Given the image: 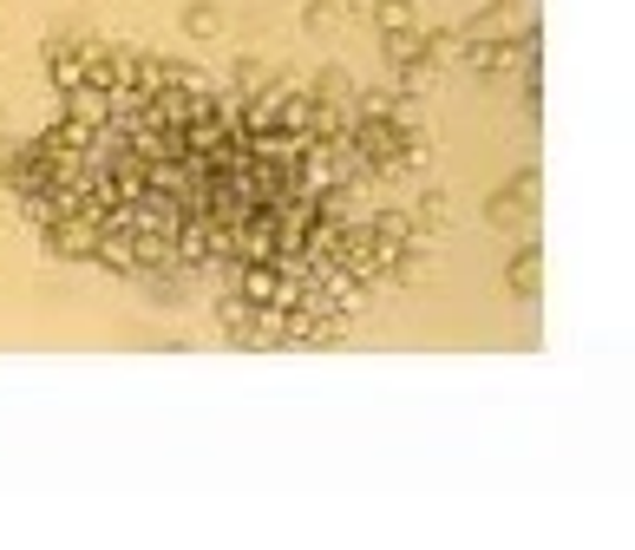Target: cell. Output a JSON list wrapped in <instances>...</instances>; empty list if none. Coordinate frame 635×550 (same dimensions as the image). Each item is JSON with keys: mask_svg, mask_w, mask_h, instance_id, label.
I'll list each match as a JSON object with an SVG mask.
<instances>
[{"mask_svg": "<svg viewBox=\"0 0 635 550\" xmlns=\"http://www.w3.org/2000/svg\"><path fill=\"white\" fill-rule=\"evenodd\" d=\"M229 92H256V85H269V60H256V53H236V67H229Z\"/></svg>", "mask_w": 635, "mask_h": 550, "instance_id": "obj_16", "label": "cell"}, {"mask_svg": "<svg viewBox=\"0 0 635 550\" xmlns=\"http://www.w3.org/2000/svg\"><path fill=\"white\" fill-rule=\"evenodd\" d=\"M223 27H229V20H223L216 0H191V7H184V33H191V40H223Z\"/></svg>", "mask_w": 635, "mask_h": 550, "instance_id": "obj_8", "label": "cell"}, {"mask_svg": "<svg viewBox=\"0 0 635 550\" xmlns=\"http://www.w3.org/2000/svg\"><path fill=\"white\" fill-rule=\"evenodd\" d=\"M407 210H413V223H420L426 236H445V230H452V197H445V191H420Z\"/></svg>", "mask_w": 635, "mask_h": 550, "instance_id": "obj_7", "label": "cell"}, {"mask_svg": "<svg viewBox=\"0 0 635 550\" xmlns=\"http://www.w3.org/2000/svg\"><path fill=\"white\" fill-rule=\"evenodd\" d=\"M341 20H348V13H341V0H308V7H301V33H315V40H321V33H335Z\"/></svg>", "mask_w": 635, "mask_h": 550, "instance_id": "obj_14", "label": "cell"}, {"mask_svg": "<svg viewBox=\"0 0 635 550\" xmlns=\"http://www.w3.org/2000/svg\"><path fill=\"white\" fill-rule=\"evenodd\" d=\"M348 144H354V157H360V171H367L373 184L407 177V164H400V125H393V119H354Z\"/></svg>", "mask_w": 635, "mask_h": 550, "instance_id": "obj_1", "label": "cell"}, {"mask_svg": "<svg viewBox=\"0 0 635 550\" xmlns=\"http://www.w3.org/2000/svg\"><path fill=\"white\" fill-rule=\"evenodd\" d=\"M485 223H492V230H524V223H531V210H524V204H511V191L498 184L492 197H485Z\"/></svg>", "mask_w": 635, "mask_h": 550, "instance_id": "obj_11", "label": "cell"}, {"mask_svg": "<svg viewBox=\"0 0 635 550\" xmlns=\"http://www.w3.org/2000/svg\"><path fill=\"white\" fill-rule=\"evenodd\" d=\"M504 288H511L518 302H537V295H544V249H537V243H524V249L504 263Z\"/></svg>", "mask_w": 635, "mask_h": 550, "instance_id": "obj_4", "label": "cell"}, {"mask_svg": "<svg viewBox=\"0 0 635 550\" xmlns=\"http://www.w3.org/2000/svg\"><path fill=\"white\" fill-rule=\"evenodd\" d=\"M60 119H79V125H92V132H99V125H112V119H119V105H112V92H105V85H85V79H79V85L60 92Z\"/></svg>", "mask_w": 635, "mask_h": 550, "instance_id": "obj_3", "label": "cell"}, {"mask_svg": "<svg viewBox=\"0 0 635 550\" xmlns=\"http://www.w3.org/2000/svg\"><path fill=\"white\" fill-rule=\"evenodd\" d=\"M0 157H7V144H0Z\"/></svg>", "mask_w": 635, "mask_h": 550, "instance_id": "obj_17", "label": "cell"}, {"mask_svg": "<svg viewBox=\"0 0 635 550\" xmlns=\"http://www.w3.org/2000/svg\"><path fill=\"white\" fill-rule=\"evenodd\" d=\"M459 33H465V40H511V33H518V7H511V0H485Z\"/></svg>", "mask_w": 635, "mask_h": 550, "instance_id": "obj_5", "label": "cell"}, {"mask_svg": "<svg viewBox=\"0 0 635 550\" xmlns=\"http://www.w3.org/2000/svg\"><path fill=\"white\" fill-rule=\"evenodd\" d=\"M367 20H373V33H400V27H420V20H413V0H367Z\"/></svg>", "mask_w": 635, "mask_h": 550, "instance_id": "obj_9", "label": "cell"}, {"mask_svg": "<svg viewBox=\"0 0 635 550\" xmlns=\"http://www.w3.org/2000/svg\"><path fill=\"white\" fill-rule=\"evenodd\" d=\"M459 53H465V33H452V27L426 33V60H432V67H459Z\"/></svg>", "mask_w": 635, "mask_h": 550, "instance_id": "obj_15", "label": "cell"}, {"mask_svg": "<svg viewBox=\"0 0 635 550\" xmlns=\"http://www.w3.org/2000/svg\"><path fill=\"white\" fill-rule=\"evenodd\" d=\"M380 60H387V72H400V67H413V60H426V33H420V27L380 33Z\"/></svg>", "mask_w": 635, "mask_h": 550, "instance_id": "obj_6", "label": "cell"}, {"mask_svg": "<svg viewBox=\"0 0 635 550\" xmlns=\"http://www.w3.org/2000/svg\"><path fill=\"white\" fill-rule=\"evenodd\" d=\"M348 112L354 119H393V112H400V92H393V85H380V92H360V85H354Z\"/></svg>", "mask_w": 635, "mask_h": 550, "instance_id": "obj_10", "label": "cell"}, {"mask_svg": "<svg viewBox=\"0 0 635 550\" xmlns=\"http://www.w3.org/2000/svg\"><path fill=\"white\" fill-rule=\"evenodd\" d=\"M40 236H47V256H60V263H92V249H99V216H92V210H66V216H53Z\"/></svg>", "mask_w": 635, "mask_h": 550, "instance_id": "obj_2", "label": "cell"}, {"mask_svg": "<svg viewBox=\"0 0 635 550\" xmlns=\"http://www.w3.org/2000/svg\"><path fill=\"white\" fill-rule=\"evenodd\" d=\"M308 92H315V99H335V105H348V99H354V72H348V67H321L315 79H308Z\"/></svg>", "mask_w": 635, "mask_h": 550, "instance_id": "obj_13", "label": "cell"}, {"mask_svg": "<svg viewBox=\"0 0 635 550\" xmlns=\"http://www.w3.org/2000/svg\"><path fill=\"white\" fill-rule=\"evenodd\" d=\"M504 191H511V204H524L531 216H537V204H544V171H537V164H524V171H511V184H504Z\"/></svg>", "mask_w": 635, "mask_h": 550, "instance_id": "obj_12", "label": "cell"}]
</instances>
